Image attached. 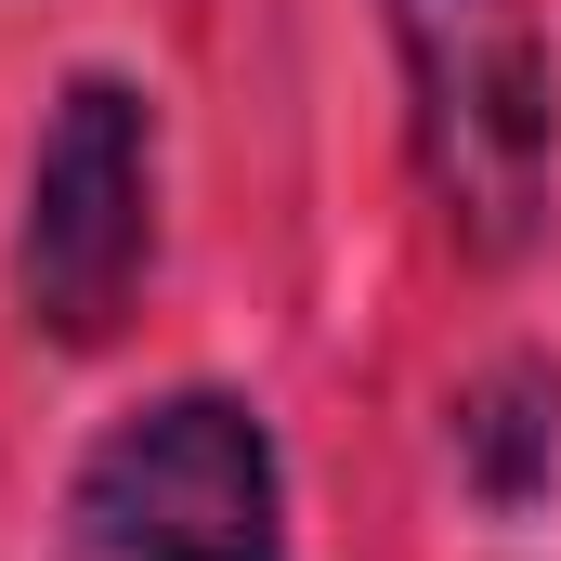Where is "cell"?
<instances>
[{
    "label": "cell",
    "instance_id": "7a4b0ae2",
    "mask_svg": "<svg viewBox=\"0 0 561 561\" xmlns=\"http://www.w3.org/2000/svg\"><path fill=\"white\" fill-rule=\"evenodd\" d=\"M79 549L92 561H275V444L249 405L183 392L92 444L79 470Z\"/></svg>",
    "mask_w": 561,
    "mask_h": 561
},
{
    "label": "cell",
    "instance_id": "3957f363",
    "mask_svg": "<svg viewBox=\"0 0 561 561\" xmlns=\"http://www.w3.org/2000/svg\"><path fill=\"white\" fill-rule=\"evenodd\" d=\"M144 196H157V157H144V92L118 79H79L39 131L26 170V313L53 340H105L118 300L144 275Z\"/></svg>",
    "mask_w": 561,
    "mask_h": 561
},
{
    "label": "cell",
    "instance_id": "277c9868",
    "mask_svg": "<svg viewBox=\"0 0 561 561\" xmlns=\"http://www.w3.org/2000/svg\"><path fill=\"white\" fill-rule=\"evenodd\" d=\"M536 405H549L536 379H496V392L457 419L470 444H483V483H496V496H523V483H536Z\"/></svg>",
    "mask_w": 561,
    "mask_h": 561
},
{
    "label": "cell",
    "instance_id": "6da1fadb",
    "mask_svg": "<svg viewBox=\"0 0 561 561\" xmlns=\"http://www.w3.org/2000/svg\"><path fill=\"white\" fill-rule=\"evenodd\" d=\"M405 92H419V170L444 236L470 262H510L549 209V39L536 0H392Z\"/></svg>",
    "mask_w": 561,
    "mask_h": 561
}]
</instances>
